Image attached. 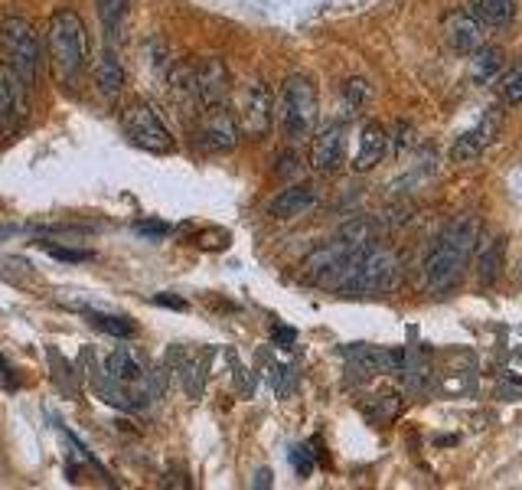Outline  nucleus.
Listing matches in <instances>:
<instances>
[{
  "label": "nucleus",
  "instance_id": "14",
  "mask_svg": "<svg viewBox=\"0 0 522 490\" xmlns=\"http://www.w3.org/2000/svg\"><path fill=\"white\" fill-rule=\"evenodd\" d=\"M385 151H389V131H385L379 121H369L359 134V147H356V157H353V170L356 174H366L376 164H382Z\"/></svg>",
  "mask_w": 522,
  "mask_h": 490
},
{
  "label": "nucleus",
  "instance_id": "32",
  "mask_svg": "<svg viewBox=\"0 0 522 490\" xmlns=\"http://www.w3.org/2000/svg\"><path fill=\"white\" fill-rule=\"evenodd\" d=\"M0 376H4V386H10V389H17V379H14V373H10V366L0 360Z\"/></svg>",
  "mask_w": 522,
  "mask_h": 490
},
{
  "label": "nucleus",
  "instance_id": "20",
  "mask_svg": "<svg viewBox=\"0 0 522 490\" xmlns=\"http://www.w3.org/2000/svg\"><path fill=\"white\" fill-rule=\"evenodd\" d=\"M85 321L95 324L98 330H105V334L118 337V340H131L134 334H138V327H134L131 317L124 314H105V311H85Z\"/></svg>",
  "mask_w": 522,
  "mask_h": 490
},
{
  "label": "nucleus",
  "instance_id": "28",
  "mask_svg": "<svg viewBox=\"0 0 522 490\" xmlns=\"http://www.w3.org/2000/svg\"><path fill=\"white\" fill-rule=\"evenodd\" d=\"M291 464L297 468V474L307 477L310 471H314V458H310V448H307V445H297V448L291 451Z\"/></svg>",
  "mask_w": 522,
  "mask_h": 490
},
{
  "label": "nucleus",
  "instance_id": "11",
  "mask_svg": "<svg viewBox=\"0 0 522 490\" xmlns=\"http://www.w3.org/2000/svg\"><path fill=\"white\" fill-rule=\"evenodd\" d=\"M193 95H196V105H222L229 95V69L222 59L216 56H206L200 63L193 66Z\"/></svg>",
  "mask_w": 522,
  "mask_h": 490
},
{
  "label": "nucleus",
  "instance_id": "27",
  "mask_svg": "<svg viewBox=\"0 0 522 490\" xmlns=\"http://www.w3.org/2000/svg\"><path fill=\"white\" fill-rule=\"evenodd\" d=\"M275 174L284 177V180H288V177H297V174H301V157H297L294 151H284V154L278 157Z\"/></svg>",
  "mask_w": 522,
  "mask_h": 490
},
{
  "label": "nucleus",
  "instance_id": "26",
  "mask_svg": "<svg viewBox=\"0 0 522 490\" xmlns=\"http://www.w3.org/2000/svg\"><path fill=\"white\" fill-rule=\"evenodd\" d=\"M43 249L53 255V259L59 262H89L92 259V252H82V249H62V245H49L43 242Z\"/></svg>",
  "mask_w": 522,
  "mask_h": 490
},
{
  "label": "nucleus",
  "instance_id": "1",
  "mask_svg": "<svg viewBox=\"0 0 522 490\" xmlns=\"http://www.w3.org/2000/svg\"><path fill=\"white\" fill-rule=\"evenodd\" d=\"M480 242L477 219H454L438 239H434L425 268H421V281H425L428 294H444L447 288L457 285V278L474 259V249Z\"/></svg>",
  "mask_w": 522,
  "mask_h": 490
},
{
  "label": "nucleus",
  "instance_id": "24",
  "mask_svg": "<svg viewBox=\"0 0 522 490\" xmlns=\"http://www.w3.org/2000/svg\"><path fill=\"white\" fill-rule=\"evenodd\" d=\"M500 98L506 105H522V59L500 79Z\"/></svg>",
  "mask_w": 522,
  "mask_h": 490
},
{
  "label": "nucleus",
  "instance_id": "30",
  "mask_svg": "<svg viewBox=\"0 0 522 490\" xmlns=\"http://www.w3.org/2000/svg\"><path fill=\"white\" fill-rule=\"evenodd\" d=\"M154 304H160V308H173V311H186V301L177 298V294H154Z\"/></svg>",
  "mask_w": 522,
  "mask_h": 490
},
{
  "label": "nucleus",
  "instance_id": "17",
  "mask_svg": "<svg viewBox=\"0 0 522 490\" xmlns=\"http://www.w3.org/2000/svg\"><path fill=\"white\" fill-rule=\"evenodd\" d=\"M346 373H350V379H356V383H366V379L382 373V353L372 350V347L350 350V360H346Z\"/></svg>",
  "mask_w": 522,
  "mask_h": 490
},
{
  "label": "nucleus",
  "instance_id": "7",
  "mask_svg": "<svg viewBox=\"0 0 522 490\" xmlns=\"http://www.w3.org/2000/svg\"><path fill=\"white\" fill-rule=\"evenodd\" d=\"M239 118H235L226 105H209L200 115V125H196V141H200L203 151L209 154H226L239 144Z\"/></svg>",
  "mask_w": 522,
  "mask_h": 490
},
{
  "label": "nucleus",
  "instance_id": "9",
  "mask_svg": "<svg viewBox=\"0 0 522 490\" xmlns=\"http://www.w3.org/2000/svg\"><path fill=\"white\" fill-rule=\"evenodd\" d=\"M147 370H151L147 360L141 357L138 350H131V347H118V350H111L105 357V373L115 379V383L128 386L134 396L144 402V406H147V402H154L151 389H147Z\"/></svg>",
  "mask_w": 522,
  "mask_h": 490
},
{
  "label": "nucleus",
  "instance_id": "29",
  "mask_svg": "<svg viewBox=\"0 0 522 490\" xmlns=\"http://www.w3.org/2000/svg\"><path fill=\"white\" fill-rule=\"evenodd\" d=\"M134 232H138V236H147V239H164L170 226L157 223V219H144V223H134Z\"/></svg>",
  "mask_w": 522,
  "mask_h": 490
},
{
  "label": "nucleus",
  "instance_id": "18",
  "mask_svg": "<svg viewBox=\"0 0 522 490\" xmlns=\"http://www.w3.org/2000/svg\"><path fill=\"white\" fill-rule=\"evenodd\" d=\"M470 14L483 27H503V23L513 20V0H470Z\"/></svg>",
  "mask_w": 522,
  "mask_h": 490
},
{
  "label": "nucleus",
  "instance_id": "13",
  "mask_svg": "<svg viewBox=\"0 0 522 490\" xmlns=\"http://www.w3.org/2000/svg\"><path fill=\"white\" fill-rule=\"evenodd\" d=\"M444 40L461 56L477 53L483 46V23L470 14V10H451V14L444 17Z\"/></svg>",
  "mask_w": 522,
  "mask_h": 490
},
{
  "label": "nucleus",
  "instance_id": "23",
  "mask_svg": "<svg viewBox=\"0 0 522 490\" xmlns=\"http://www.w3.org/2000/svg\"><path fill=\"white\" fill-rule=\"evenodd\" d=\"M128 4L131 0H95V10H98V17H102L108 33L118 30V23L124 20V14H128Z\"/></svg>",
  "mask_w": 522,
  "mask_h": 490
},
{
  "label": "nucleus",
  "instance_id": "10",
  "mask_svg": "<svg viewBox=\"0 0 522 490\" xmlns=\"http://www.w3.org/2000/svg\"><path fill=\"white\" fill-rule=\"evenodd\" d=\"M500 128H503L500 108H490V112L483 115L474 128L464 131L461 138L454 141V147H451V161H454V164H474L477 157L496 141V134H500Z\"/></svg>",
  "mask_w": 522,
  "mask_h": 490
},
{
  "label": "nucleus",
  "instance_id": "12",
  "mask_svg": "<svg viewBox=\"0 0 522 490\" xmlns=\"http://www.w3.org/2000/svg\"><path fill=\"white\" fill-rule=\"evenodd\" d=\"M343 161H346V131L340 121H333V125L320 128L314 134V141H310V167L317 174H337Z\"/></svg>",
  "mask_w": 522,
  "mask_h": 490
},
{
  "label": "nucleus",
  "instance_id": "16",
  "mask_svg": "<svg viewBox=\"0 0 522 490\" xmlns=\"http://www.w3.org/2000/svg\"><path fill=\"white\" fill-rule=\"evenodd\" d=\"M503 252H506V242L503 236H496L490 239L487 245L480 249V259H477V278H480V285H493L496 278H500V268H503Z\"/></svg>",
  "mask_w": 522,
  "mask_h": 490
},
{
  "label": "nucleus",
  "instance_id": "21",
  "mask_svg": "<svg viewBox=\"0 0 522 490\" xmlns=\"http://www.w3.org/2000/svg\"><path fill=\"white\" fill-rule=\"evenodd\" d=\"M500 69H503V49L500 46H480L477 59L470 63V76H474V82H490Z\"/></svg>",
  "mask_w": 522,
  "mask_h": 490
},
{
  "label": "nucleus",
  "instance_id": "3",
  "mask_svg": "<svg viewBox=\"0 0 522 490\" xmlns=\"http://www.w3.org/2000/svg\"><path fill=\"white\" fill-rule=\"evenodd\" d=\"M0 63L7 66V72L23 89H30L40 79V63H43L40 36H36V30L23 17H7L0 23Z\"/></svg>",
  "mask_w": 522,
  "mask_h": 490
},
{
  "label": "nucleus",
  "instance_id": "15",
  "mask_svg": "<svg viewBox=\"0 0 522 490\" xmlns=\"http://www.w3.org/2000/svg\"><path fill=\"white\" fill-rule=\"evenodd\" d=\"M317 206V187L310 183H294V187L281 190L275 200L268 203V213L275 219H294V216H304L307 210Z\"/></svg>",
  "mask_w": 522,
  "mask_h": 490
},
{
  "label": "nucleus",
  "instance_id": "2",
  "mask_svg": "<svg viewBox=\"0 0 522 490\" xmlns=\"http://www.w3.org/2000/svg\"><path fill=\"white\" fill-rule=\"evenodd\" d=\"M49 59L62 82H76L82 76L85 63H89V30H85L82 17L76 10H59L49 20Z\"/></svg>",
  "mask_w": 522,
  "mask_h": 490
},
{
  "label": "nucleus",
  "instance_id": "4",
  "mask_svg": "<svg viewBox=\"0 0 522 490\" xmlns=\"http://www.w3.org/2000/svg\"><path fill=\"white\" fill-rule=\"evenodd\" d=\"M317 89L307 76H291L281 85L278 95V125L284 131V138L304 141L317 128Z\"/></svg>",
  "mask_w": 522,
  "mask_h": 490
},
{
  "label": "nucleus",
  "instance_id": "19",
  "mask_svg": "<svg viewBox=\"0 0 522 490\" xmlns=\"http://www.w3.org/2000/svg\"><path fill=\"white\" fill-rule=\"evenodd\" d=\"M95 85H98V92H102L105 98H115L121 92L124 69H121V63L111 53H105L102 59H98V66H95Z\"/></svg>",
  "mask_w": 522,
  "mask_h": 490
},
{
  "label": "nucleus",
  "instance_id": "25",
  "mask_svg": "<svg viewBox=\"0 0 522 490\" xmlns=\"http://www.w3.org/2000/svg\"><path fill=\"white\" fill-rule=\"evenodd\" d=\"M14 112H17V92L7 82V76H0V125H7V118Z\"/></svg>",
  "mask_w": 522,
  "mask_h": 490
},
{
  "label": "nucleus",
  "instance_id": "6",
  "mask_svg": "<svg viewBox=\"0 0 522 490\" xmlns=\"http://www.w3.org/2000/svg\"><path fill=\"white\" fill-rule=\"evenodd\" d=\"M395 285H399V259H395V252L382 249V245H369L366 255L359 259L346 291H353V294H389Z\"/></svg>",
  "mask_w": 522,
  "mask_h": 490
},
{
  "label": "nucleus",
  "instance_id": "5",
  "mask_svg": "<svg viewBox=\"0 0 522 490\" xmlns=\"http://www.w3.org/2000/svg\"><path fill=\"white\" fill-rule=\"evenodd\" d=\"M121 131L128 134L131 144H138L141 151H151V154H173V147H177L170 128L164 125V118H160L157 108L147 102H131L124 108Z\"/></svg>",
  "mask_w": 522,
  "mask_h": 490
},
{
  "label": "nucleus",
  "instance_id": "33",
  "mask_svg": "<svg viewBox=\"0 0 522 490\" xmlns=\"http://www.w3.org/2000/svg\"><path fill=\"white\" fill-rule=\"evenodd\" d=\"M255 487H271V471L261 468V471L255 474Z\"/></svg>",
  "mask_w": 522,
  "mask_h": 490
},
{
  "label": "nucleus",
  "instance_id": "31",
  "mask_svg": "<svg viewBox=\"0 0 522 490\" xmlns=\"http://www.w3.org/2000/svg\"><path fill=\"white\" fill-rule=\"evenodd\" d=\"M294 340H297V334L291 327H275V343H278V347H294Z\"/></svg>",
  "mask_w": 522,
  "mask_h": 490
},
{
  "label": "nucleus",
  "instance_id": "22",
  "mask_svg": "<svg viewBox=\"0 0 522 490\" xmlns=\"http://www.w3.org/2000/svg\"><path fill=\"white\" fill-rule=\"evenodd\" d=\"M183 386L190 392L193 399L203 396V386H206V357H190L183 363Z\"/></svg>",
  "mask_w": 522,
  "mask_h": 490
},
{
  "label": "nucleus",
  "instance_id": "8",
  "mask_svg": "<svg viewBox=\"0 0 522 490\" xmlns=\"http://www.w3.org/2000/svg\"><path fill=\"white\" fill-rule=\"evenodd\" d=\"M275 121V105H271V92L261 79H252L242 89L239 98V128L248 138H265Z\"/></svg>",
  "mask_w": 522,
  "mask_h": 490
}]
</instances>
